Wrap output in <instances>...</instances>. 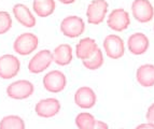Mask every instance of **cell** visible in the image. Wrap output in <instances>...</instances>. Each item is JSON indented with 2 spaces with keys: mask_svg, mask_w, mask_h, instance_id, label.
Segmentation results:
<instances>
[{
  "mask_svg": "<svg viewBox=\"0 0 154 129\" xmlns=\"http://www.w3.org/2000/svg\"><path fill=\"white\" fill-rule=\"evenodd\" d=\"M38 37L36 34L27 32V34H22L21 36L16 38L14 44H13V47L17 54L25 56V55L31 54L38 47Z\"/></svg>",
  "mask_w": 154,
  "mask_h": 129,
  "instance_id": "cell-1",
  "label": "cell"
},
{
  "mask_svg": "<svg viewBox=\"0 0 154 129\" xmlns=\"http://www.w3.org/2000/svg\"><path fill=\"white\" fill-rule=\"evenodd\" d=\"M85 24L79 16H68L63 20L60 24V30L63 34L68 38H77L84 32Z\"/></svg>",
  "mask_w": 154,
  "mask_h": 129,
  "instance_id": "cell-2",
  "label": "cell"
},
{
  "mask_svg": "<svg viewBox=\"0 0 154 129\" xmlns=\"http://www.w3.org/2000/svg\"><path fill=\"white\" fill-rule=\"evenodd\" d=\"M108 12V3L106 0H93L88 4L86 15L88 22L93 25H99L103 23Z\"/></svg>",
  "mask_w": 154,
  "mask_h": 129,
  "instance_id": "cell-3",
  "label": "cell"
},
{
  "mask_svg": "<svg viewBox=\"0 0 154 129\" xmlns=\"http://www.w3.org/2000/svg\"><path fill=\"white\" fill-rule=\"evenodd\" d=\"M131 12L139 23H148L154 17V9L149 0H134Z\"/></svg>",
  "mask_w": 154,
  "mask_h": 129,
  "instance_id": "cell-4",
  "label": "cell"
},
{
  "mask_svg": "<svg viewBox=\"0 0 154 129\" xmlns=\"http://www.w3.org/2000/svg\"><path fill=\"white\" fill-rule=\"evenodd\" d=\"M21 64L14 55H3L0 57V77L3 80L12 79L20 72Z\"/></svg>",
  "mask_w": 154,
  "mask_h": 129,
  "instance_id": "cell-5",
  "label": "cell"
},
{
  "mask_svg": "<svg viewBox=\"0 0 154 129\" xmlns=\"http://www.w3.org/2000/svg\"><path fill=\"white\" fill-rule=\"evenodd\" d=\"M33 85L29 81L21 80L10 84L7 88V94L10 98L22 100L30 97L33 94Z\"/></svg>",
  "mask_w": 154,
  "mask_h": 129,
  "instance_id": "cell-6",
  "label": "cell"
},
{
  "mask_svg": "<svg viewBox=\"0 0 154 129\" xmlns=\"http://www.w3.org/2000/svg\"><path fill=\"white\" fill-rule=\"evenodd\" d=\"M53 62V54L49 50H42L38 52L30 59L28 64V69L31 73H41L50 67Z\"/></svg>",
  "mask_w": 154,
  "mask_h": 129,
  "instance_id": "cell-7",
  "label": "cell"
},
{
  "mask_svg": "<svg viewBox=\"0 0 154 129\" xmlns=\"http://www.w3.org/2000/svg\"><path fill=\"white\" fill-rule=\"evenodd\" d=\"M66 76L58 70L51 71L43 77V86L50 93H60L66 87Z\"/></svg>",
  "mask_w": 154,
  "mask_h": 129,
  "instance_id": "cell-8",
  "label": "cell"
},
{
  "mask_svg": "<svg viewBox=\"0 0 154 129\" xmlns=\"http://www.w3.org/2000/svg\"><path fill=\"white\" fill-rule=\"evenodd\" d=\"M103 49H105L107 56L112 59L121 58L125 52L123 40L116 34H110L106 37L103 40Z\"/></svg>",
  "mask_w": 154,
  "mask_h": 129,
  "instance_id": "cell-9",
  "label": "cell"
},
{
  "mask_svg": "<svg viewBox=\"0 0 154 129\" xmlns=\"http://www.w3.org/2000/svg\"><path fill=\"white\" fill-rule=\"evenodd\" d=\"M108 26L114 31H123L128 28L131 20H129L128 13L124 9H116L110 13L108 17Z\"/></svg>",
  "mask_w": 154,
  "mask_h": 129,
  "instance_id": "cell-10",
  "label": "cell"
},
{
  "mask_svg": "<svg viewBox=\"0 0 154 129\" xmlns=\"http://www.w3.org/2000/svg\"><path fill=\"white\" fill-rule=\"evenodd\" d=\"M60 110V102L55 98L40 100L36 106V113L40 117L50 118L55 116Z\"/></svg>",
  "mask_w": 154,
  "mask_h": 129,
  "instance_id": "cell-11",
  "label": "cell"
},
{
  "mask_svg": "<svg viewBox=\"0 0 154 129\" xmlns=\"http://www.w3.org/2000/svg\"><path fill=\"white\" fill-rule=\"evenodd\" d=\"M75 101L77 106L82 109H91L96 103V94L91 87L83 86L75 92Z\"/></svg>",
  "mask_w": 154,
  "mask_h": 129,
  "instance_id": "cell-12",
  "label": "cell"
},
{
  "mask_svg": "<svg viewBox=\"0 0 154 129\" xmlns=\"http://www.w3.org/2000/svg\"><path fill=\"white\" fill-rule=\"evenodd\" d=\"M128 50L134 55H142L149 49V39L141 32L133 34L127 41Z\"/></svg>",
  "mask_w": 154,
  "mask_h": 129,
  "instance_id": "cell-13",
  "label": "cell"
},
{
  "mask_svg": "<svg viewBox=\"0 0 154 129\" xmlns=\"http://www.w3.org/2000/svg\"><path fill=\"white\" fill-rule=\"evenodd\" d=\"M13 13H14L16 21L23 26H25V27L31 28V27L36 25V18L33 17L30 10L26 5L15 4L13 7Z\"/></svg>",
  "mask_w": 154,
  "mask_h": 129,
  "instance_id": "cell-14",
  "label": "cell"
},
{
  "mask_svg": "<svg viewBox=\"0 0 154 129\" xmlns=\"http://www.w3.org/2000/svg\"><path fill=\"white\" fill-rule=\"evenodd\" d=\"M98 49V45L96 41L92 38H84L80 40V42L77 44V49H75V54L77 57L80 59H86L90 58L95 51Z\"/></svg>",
  "mask_w": 154,
  "mask_h": 129,
  "instance_id": "cell-15",
  "label": "cell"
},
{
  "mask_svg": "<svg viewBox=\"0 0 154 129\" xmlns=\"http://www.w3.org/2000/svg\"><path fill=\"white\" fill-rule=\"evenodd\" d=\"M138 83L143 87L154 86V66L153 64H142L138 68L136 73Z\"/></svg>",
  "mask_w": 154,
  "mask_h": 129,
  "instance_id": "cell-16",
  "label": "cell"
},
{
  "mask_svg": "<svg viewBox=\"0 0 154 129\" xmlns=\"http://www.w3.org/2000/svg\"><path fill=\"white\" fill-rule=\"evenodd\" d=\"M72 60V47L69 44H60L54 50L53 62L59 66H67Z\"/></svg>",
  "mask_w": 154,
  "mask_h": 129,
  "instance_id": "cell-17",
  "label": "cell"
},
{
  "mask_svg": "<svg viewBox=\"0 0 154 129\" xmlns=\"http://www.w3.org/2000/svg\"><path fill=\"white\" fill-rule=\"evenodd\" d=\"M33 11L40 17H48L54 12L55 1L54 0H33Z\"/></svg>",
  "mask_w": 154,
  "mask_h": 129,
  "instance_id": "cell-18",
  "label": "cell"
},
{
  "mask_svg": "<svg viewBox=\"0 0 154 129\" xmlns=\"http://www.w3.org/2000/svg\"><path fill=\"white\" fill-rule=\"evenodd\" d=\"M24 121L16 115H9L3 117L0 122V129H24Z\"/></svg>",
  "mask_w": 154,
  "mask_h": 129,
  "instance_id": "cell-19",
  "label": "cell"
},
{
  "mask_svg": "<svg viewBox=\"0 0 154 129\" xmlns=\"http://www.w3.org/2000/svg\"><path fill=\"white\" fill-rule=\"evenodd\" d=\"M83 66L88 70H97L103 64V52L99 49L95 51V53L86 59H83Z\"/></svg>",
  "mask_w": 154,
  "mask_h": 129,
  "instance_id": "cell-20",
  "label": "cell"
},
{
  "mask_svg": "<svg viewBox=\"0 0 154 129\" xmlns=\"http://www.w3.org/2000/svg\"><path fill=\"white\" fill-rule=\"evenodd\" d=\"M95 117L90 113H80L75 117V125L80 129H94Z\"/></svg>",
  "mask_w": 154,
  "mask_h": 129,
  "instance_id": "cell-21",
  "label": "cell"
},
{
  "mask_svg": "<svg viewBox=\"0 0 154 129\" xmlns=\"http://www.w3.org/2000/svg\"><path fill=\"white\" fill-rule=\"evenodd\" d=\"M12 27V18L10 14L5 11H0V34L8 32Z\"/></svg>",
  "mask_w": 154,
  "mask_h": 129,
  "instance_id": "cell-22",
  "label": "cell"
},
{
  "mask_svg": "<svg viewBox=\"0 0 154 129\" xmlns=\"http://www.w3.org/2000/svg\"><path fill=\"white\" fill-rule=\"evenodd\" d=\"M146 119L149 123L154 124V103L151 104L148 109V112H146Z\"/></svg>",
  "mask_w": 154,
  "mask_h": 129,
  "instance_id": "cell-23",
  "label": "cell"
},
{
  "mask_svg": "<svg viewBox=\"0 0 154 129\" xmlns=\"http://www.w3.org/2000/svg\"><path fill=\"white\" fill-rule=\"evenodd\" d=\"M107 129L108 128V125L107 124H103V123H101V122L99 121H95V124H94V129Z\"/></svg>",
  "mask_w": 154,
  "mask_h": 129,
  "instance_id": "cell-24",
  "label": "cell"
},
{
  "mask_svg": "<svg viewBox=\"0 0 154 129\" xmlns=\"http://www.w3.org/2000/svg\"><path fill=\"white\" fill-rule=\"evenodd\" d=\"M140 128H154V124L149 123V124H142V125L137 126V129H140Z\"/></svg>",
  "mask_w": 154,
  "mask_h": 129,
  "instance_id": "cell-25",
  "label": "cell"
},
{
  "mask_svg": "<svg viewBox=\"0 0 154 129\" xmlns=\"http://www.w3.org/2000/svg\"><path fill=\"white\" fill-rule=\"evenodd\" d=\"M62 3H64V4H70V3H73L75 1V0H59Z\"/></svg>",
  "mask_w": 154,
  "mask_h": 129,
  "instance_id": "cell-26",
  "label": "cell"
}]
</instances>
